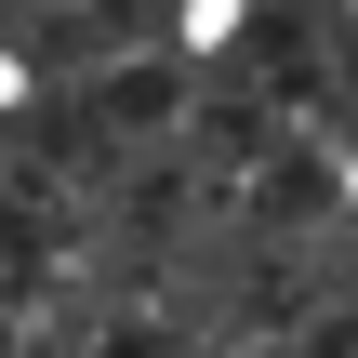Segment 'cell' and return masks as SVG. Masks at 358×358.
Here are the masks:
<instances>
[{"instance_id":"6da1fadb","label":"cell","mask_w":358,"mask_h":358,"mask_svg":"<svg viewBox=\"0 0 358 358\" xmlns=\"http://www.w3.org/2000/svg\"><path fill=\"white\" fill-rule=\"evenodd\" d=\"M173 106H186V66H120V80H106V120H120V133H146V120H173Z\"/></svg>"},{"instance_id":"7a4b0ae2","label":"cell","mask_w":358,"mask_h":358,"mask_svg":"<svg viewBox=\"0 0 358 358\" xmlns=\"http://www.w3.org/2000/svg\"><path fill=\"white\" fill-rule=\"evenodd\" d=\"M252 213H266V226H306V213H332V173H319V159H266Z\"/></svg>"},{"instance_id":"3957f363","label":"cell","mask_w":358,"mask_h":358,"mask_svg":"<svg viewBox=\"0 0 358 358\" xmlns=\"http://www.w3.org/2000/svg\"><path fill=\"white\" fill-rule=\"evenodd\" d=\"M252 40H266V80H279V93H319V40H306L292 13H266Z\"/></svg>"},{"instance_id":"277c9868","label":"cell","mask_w":358,"mask_h":358,"mask_svg":"<svg viewBox=\"0 0 358 358\" xmlns=\"http://www.w3.org/2000/svg\"><path fill=\"white\" fill-rule=\"evenodd\" d=\"M199 146H213L226 173H239V159H266V106H213V120H199Z\"/></svg>"}]
</instances>
